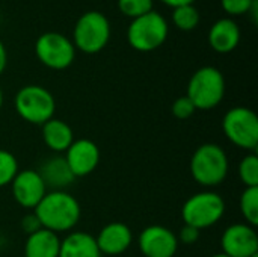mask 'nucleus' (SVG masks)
Returning <instances> with one entry per match:
<instances>
[{"label": "nucleus", "instance_id": "f257e3e1", "mask_svg": "<svg viewBox=\"0 0 258 257\" xmlns=\"http://www.w3.org/2000/svg\"><path fill=\"white\" fill-rule=\"evenodd\" d=\"M42 229L53 233L73 230L80 221L82 208L74 195L67 191H50L33 209Z\"/></svg>", "mask_w": 258, "mask_h": 257}, {"label": "nucleus", "instance_id": "f03ea898", "mask_svg": "<svg viewBox=\"0 0 258 257\" xmlns=\"http://www.w3.org/2000/svg\"><path fill=\"white\" fill-rule=\"evenodd\" d=\"M230 162L225 150L213 142L200 145L190 158V174L204 188L219 186L228 176Z\"/></svg>", "mask_w": 258, "mask_h": 257}, {"label": "nucleus", "instance_id": "7ed1b4c3", "mask_svg": "<svg viewBox=\"0 0 258 257\" xmlns=\"http://www.w3.org/2000/svg\"><path fill=\"white\" fill-rule=\"evenodd\" d=\"M186 95L192 100L197 111L216 108L225 95L224 74L216 67H201L192 74Z\"/></svg>", "mask_w": 258, "mask_h": 257}, {"label": "nucleus", "instance_id": "20e7f679", "mask_svg": "<svg viewBox=\"0 0 258 257\" xmlns=\"http://www.w3.org/2000/svg\"><path fill=\"white\" fill-rule=\"evenodd\" d=\"M169 26L165 17L154 9L133 18L127 29V41L132 48L147 53L162 47L168 38Z\"/></svg>", "mask_w": 258, "mask_h": 257}, {"label": "nucleus", "instance_id": "39448f33", "mask_svg": "<svg viewBox=\"0 0 258 257\" xmlns=\"http://www.w3.org/2000/svg\"><path fill=\"white\" fill-rule=\"evenodd\" d=\"M14 106L21 120L35 126H42L54 117L56 100L47 88L26 85L15 94Z\"/></svg>", "mask_w": 258, "mask_h": 257}, {"label": "nucleus", "instance_id": "423d86ee", "mask_svg": "<svg viewBox=\"0 0 258 257\" xmlns=\"http://www.w3.org/2000/svg\"><path fill=\"white\" fill-rule=\"evenodd\" d=\"M110 39V23L100 11H88L76 21L73 44L86 55L101 52Z\"/></svg>", "mask_w": 258, "mask_h": 257}, {"label": "nucleus", "instance_id": "0eeeda50", "mask_svg": "<svg viewBox=\"0 0 258 257\" xmlns=\"http://www.w3.org/2000/svg\"><path fill=\"white\" fill-rule=\"evenodd\" d=\"M225 214L224 198L213 191L197 192L189 197L181 208V218L184 224L198 230L209 229L218 224Z\"/></svg>", "mask_w": 258, "mask_h": 257}, {"label": "nucleus", "instance_id": "6e6552de", "mask_svg": "<svg viewBox=\"0 0 258 257\" xmlns=\"http://www.w3.org/2000/svg\"><path fill=\"white\" fill-rule=\"evenodd\" d=\"M222 130L227 139L236 147L255 151L258 147V117L245 106L231 108L222 120Z\"/></svg>", "mask_w": 258, "mask_h": 257}, {"label": "nucleus", "instance_id": "1a4fd4ad", "mask_svg": "<svg viewBox=\"0 0 258 257\" xmlns=\"http://www.w3.org/2000/svg\"><path fill=\"white\" fill-rule=\"evenodd\" d=\"M38 61L50 70H67L76 59V47L70 38L59 32H45L35 42Z\"/></svg>", "mask_w": 258, "mask_h": 257}, {"label": "nucleus", "instance_id": "9d476101", "mask_svg": "<svg viewBox=\"0 0 258 257\" xmlns=\"http://www.w3.org/2000/svg\"><path fill=\"white\" fill-rule=\"evenodd\" d=\"M222 253L228 257H252L258 253V235L255 227L246 223L228 226L221 238Z\"/></svg>", "mask_w": 258, "mask_h": 257}, {"label": "nucleus", "instance_id": "9b49d317", "mask_svg": "<svg viewBox=\"0 0 258 257\" xmlns=\"http://www.w3.org/2000/svg\"><path fill=\"white\" fill-rule=\"evenodd\" d=\"M11 191L17 204L33 211L47 194V186L36 170H23L11 182Z\"/></svg>", "mask_w": 258, "mask_h": 257}, {"label": "nucleus", "instance_id": "f8f14e48", "mask_svg": "<svg viewBox=\"0 0 258 257\" xmlns=\"http://www.w3.org/2000/svg\"><path fill=\"white\" fill-rule=\"evenodd\" d=\"M178 245L177 235L165 226H148L139 235V250L144 257H174Z\"/></svg>", "mask_w": 258, "mask_h": 257}, {"label": "nucleus", "instance_id": "ddd939ff", "mask_svg": "<svg viewBox=\"0 0 258 257\" xmlns=\"http://www.w3.org/2000/svg\"><path fill=\"white\" fill-rule=\"evenodd\" d=\"M65 161L74 174V177H86L91 173L95 171V168L100 164L101 153L98 145L86 138L74 139V142L68 147L65 151Z\"/></svg>", "mask_w": 258, "mask_h": 257}, {"label": "nucleus", "instance_id": "4468645a", "mask_svg": "<svg viewBox=\"0 0 258 257\" xmlns=\"http://www.w3.org/2000/svg\"><path fill=\"white\" fill-rule=\"evenodd\" d=\"M97 247L101 254L119 256L125 253L133 244V233L124 223H109L95 236Z\"/></svg>", "mask_w": 258, "mask_h": 257}, {"label": "nucleus", "instance_id": "2eb2a0df", "mask_svg": "<svg viewBox=\"0 0 258 257\" xmlns=\"http://www.w3.org/2000/svg\"><path fill=\"white\" fill-rule=\"evenodd\" d=\"M240 42V27L231 18H221L213 23L209 32V44L218 53H230Z\"/></svg>", "mask_w": 258, "mask_h": 257}, {"label": "nucleus", "instance_id": "dca6fc26", "mask_svg": "<svg viewBox=\"0 0 258 257\" xmlns=\"http://www.w3.org/2000/svg\"><path fill=\"white\" fill-rule=\"evenodd\" d=\"M38 173L42 182L45 183V186L51 188V191H63L67 186H70L76 180L63 156L48 158L41 165Z\"/></svg>", "mask_w": 258, "mask_h": 257}, {"label": "nucleus", "instance_id": "f3484780", "mask_svg": "<svg viewBox=\"0 0 258 257\" xmlns=\"http://www.w3.org/2000/svg\"><path fill=\"white\" fill-rule=\"evenodd\" d=\"M57 257H101L95 236L86 232H71L60 239Z\"/></svg>", "mask_w": 258, "mask_h": 257}, {"label": "nucleus", "instance_id": "a211bd4d", "mask_svg": "<svg viewBox=\"0 0 258 257\" xmlns=\"http://www.w3.org/2000/svg\"><path fill=\"white\" fill-rule=\"evenodd\" d=\"M42 141L51 151L65 153L74 142V133L68 123L53 117L42 124Z\"/></svg>", "mask_w": 258, "mask_h": 257}, {"label": "nucleus", "instance_id": "6ab92c4d", "mask_svg": "<svg viewBox=\"0 0 258 257\" xmlns=\"http://www.w3.org/2000/svg\"><path fill=\"white\" fill-rule=\"evenodd\" d=\"M60 239L57 233L41 229L27 236L24 242V257H57Z\"/></svg>", "mask_w": 258, "mask_h": 257}, {"label": "nucleus", "instance_id": "aec40b11", "mask_svg": "<svg viewBox=\"0 0 258 257\" xmlns=\"http://www.w3.org/2000/svg\"><path fill=\"white\" fill-rule=\"evenodd\" d=\"M240 214L245 218L246 224L258 226V188H245L239 200Z\"/></svg>", "mask_w": 258, "mask_h": 257}, {"label": "nucleus", "instance_id": "412c9836", "mask_svg": "<svg viewBox=\"0 0 258 257\" xmlns=\"http://www.w3.org/2000/svg\"><path fill=\"white\" fill-rule=\"evenodd\" d=\"M172 21L177 29L183 32H190L200 24V12L194 5H184L174 8Z\"/></svg>", "mask_w": 258, "mask_h": 257}, {"label": "nucleus", "instance_id": "4be33fe9", "mask_svg": "<svg viewBox=\"0 0 258 257\" xmlns=\"http://www.w3.org/2000/svg\"><path fill=\"white\" fill-rule=\"evenodd\" d=\"M239 177L245 188H258V156L255 151L248 153L240 161Z\"/></svg>", "mask_w": 258, "mask_h": 257}, {"label": "nucleus", "instance_id": "5701e85b", "mask_svg": "<svg viewBox=\"0 0 258 257\" xmlns=\"http://www.w3.org/2000/svg\"><path fill=\"white\" fill-rule=\"evenodd\" d=\"M18 171L17 158L11 151L0 148V188L11 185Z\"/></svg>", "mask_w": 258, "mask_h": 257}, {"label": "nucleus", "instance_id": "b1692460", "mask_svg": "<svg viewBox=\"0 0 258 257\" xmlns=\"http://www.w3.org/2000/svg\"><path fill=\"white\" fill-rule=\"evenodd\" d=\"M118 9L133 20L153 11V0H118Z\"/></svg>", "mask_w": 258, "mask_h": 257}, {"label": "nucleus", "instance_id": "393cba45", "mask_svg": "<svg viewBox=\"0 0 258 257\" xmlns=\"http://www.w3.org/2000/svg\"><path fill=\"white\" fill-rule=\"evenodd\" d=\"M171 112L178 120H187L197 112V108H195V105L192 103V100L187 95H181L172 103Z\"/></svg>", "mask_w": 258, "mask_h": 257}, {"label": "nucleus", "instance_id": "a878e982", "mask_svg": "<svg viewBox=\"0 0 258 257\" xmlns=\"http://www.w3.org/2000/svg\"><path fill=\"white\" fill-rule=\"evenodd\" d=\"M255 0H221L222 9L233 17L249 14Z\"/></svg>", "mask_w": 258, "mask_h": 257}, {"label": "nucleus", "instance_id": "bb28decb", "mask_svg": "<svg viewBox=\"0 0 258 257\" xmlns=\"http://www.w3.org/2000/svg\"><path fill=\"white\" fill-rule=\"evenodd\" d=\"M200 235H201V230L192 227V226H187L184 224L180 230V235L177 236L178 242L184 244V245H194L198 239H200Z\"/></svg>", "mask_w": 258, "mask_h": 257}, {"label": "nucleus", "instance_id": "cd10ccee", "mask_svg": "<svg viewBox=\"0 0 258 257\" xmlns=\"http://www.w3.org/2000/svg\"><path fill=\"white\" fill-rule=\"evenodd\" d=\"M41 229H42V226H41V223H39V220H38V217L35 215L33 211L23 217V220H21V230L27 236L35 233V232H38V230H41Z\"/></svg>", "mask_w": 258, "mask_h": 257}, {"label": "nucleus", "instance_id": "c85d7f7f", "mask_svg": "<svg viewBox=\"0 0 258 257\" xmlns=\"http://www.w3.org/2000/svg\"><path fill=\"white\" fill-rule=\"evenodd\" d=\"M6 64H8V52H6V47H5V44L0 41V74L5 71V68H6Z\"/></svg>", "mask_w": 258, "mask_h": 257}, {"label": "nucleus", "instance_id": "c756f323", "mask_svg": "<svg viewBox=\"0 0 258 257\" xmlns=\"http://www.w3.org/2000/svg\"><path fill=\"white\" fill-rule=\"evenodd\" d=\"M165 5L171 6V8H178V6H184V5H194L195 0H160Z\"/></svg>", "mask_w": 258, "mask_h": 257}, {"label": "nucleus", "instance_id": "7c9ffc66", "mask_svg": "<svg viewBox=\"0 0 258 257\" xmlns=\"http://www.w3.org/2000/svg\"><path fill=\"white\" fill-rule=\"evenodd\" d=\"M3 105V91H2V86H0V108Z\"/></svg>", "mask_w": 258, "mask_h": 257}, {"label": "nucleus", "instance_id": "2f4dec72", "mask_svg": "<svg viewBox=\"0 0 258 257\" xmlns=\"http://www.w3.org/2000/svg\"><path fill=\"white\" fill-rule=\"evenodd\" d=\"M212 257H228L227 254H224V253H218V254H213Z\"/></svg>", "mask_w": 258, "mask_h": 257}, {"label": "nucleus", "instance_id": "473e14b6", "mask_svg": "<svg viewBox=\"0 0 258 257\" xmlns=\"http://www.w3.org/2000/svg\"><path fill=\"white\" fill-rule=\"evenodd\" d=\"M252 257H258V253H257V254H254V256H252Z\"/></svg>", "mask_w": 258, "mask_h": 257}]
</instances>
